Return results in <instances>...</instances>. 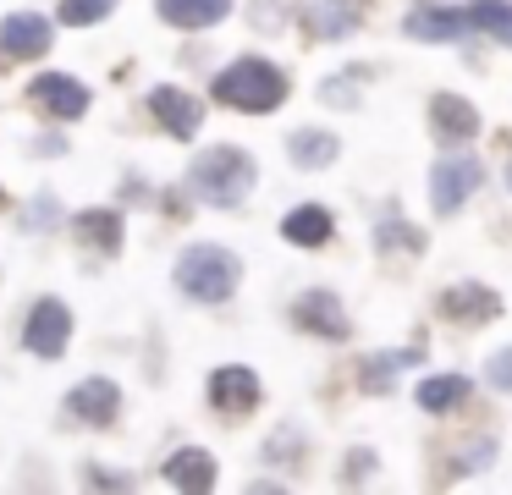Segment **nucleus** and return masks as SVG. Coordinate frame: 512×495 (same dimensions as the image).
<instances>
[{"instance_id":"obj_22","label":"nucleus","mask_w":512,"mask_h":495,"mask_svg":"<svg viewBox=\"0 0 512 495\" xmlns=\"http://www.w3.org/2000/svg\"><path fill=\"white\" fill-rule=\"evenodd\" d=\"M468 22H474L479 33H490V39H507L512 33V6L507 0H474V6H468Z\"/></svg>"},{"instance_id":"obj_14","label":"nucleus","mask_w":512,"mask_h":495,"mask_svg":"<svg viewBox=\"0 0 512 495\" xmlns=\"http://www.w3.org/2000/svg\"><path fill=\"white\" fill-rule=\"evenodd\" d=\"M441 314L457 319V325H490V319L501 314V297L490 292V286H479V281H463V286H452V292L441 297Z\"/></svg>"},{"instance_id":"obj_12","label":"nucleus","mask_w":512,"mask_h":495,"mask_svg":"<svg viewBox=\"0 0 512 495\" xmlns=\"http://www.w3.org/2000/svg\"><path fill=\"white\" fill-rule=\"evenodd\" d=\"M402 33L408 39H424V44H457V39H468L474 33V22H468V11H457V6H413L408 17H402Z\"/></svg>"},{"instance_id":"obj_4","label":"nucleus","mask_w":512,"mask_h":495,"mask_svg":"<svg viewBox=\"0 0 512 495\" xmlns=\"http://www.w3.org/2000/svg\"><path fill=\"white\" fill-rule=\"evenodd\" d=\"M479 182H485V165H479L474 154H446V160H435V171H430V209H435V215H457V209L479 193Z\"/></svg>"},{"instance_id":"obj_18","label":"nucleus","mask_w":512,"mask_h":495,"mask_svg":"<svg viewBox=\"0 0 512 495\" xmlns=\"http://www.w3.org/2000/svg\"><path fill=\"white\" fill-rule=\"evenodd\" d=\"M72 231H78V242L94 253H122V237H127L116 209H83V215H72Z\"/></svg>"},{"instance_id":"obj_20","label":"nucleus","mask_w":512,"mask_h":495,"mask_svg":"<svg viewBox=\"0 0 512 495\" xmlns=\"http://www.w3.org/2000/svg\"><path fill=\"white\" fill-rule=\"evenodd\" d=\"M468 391L474 385L463 374H430V380H419V407L424 413H452V407L468 402Z\"/></svg>"},{"instance_id":"obj_15","label":"nucleus","mask_w":512,"mask_h":495,"mask_svg":"<svg viewBox=\"0 0 512 495\" xmlns=\"http://www.w3.org/2000/svg\"><path fill=\"white\" fill-rule=\"evenodd\" d=\"M430 127L441 143H468V138H479V110L457 94H435L430 99Z\"/></svg>"},{"instance_id":"obj_13","label":"nucleus","mask_w":512,"mask_h":495,"mask_svg":"<svg viewBox=\"0 0 512 495\" xmlns=\"http://www.w3.org/2000/svg\"><path fill=\"white\" fill-rule=\"evenodd\" d=\"M281 237L292 242V248H325V242L336 237V215L325 204H298L281 215Z\"/></svg>"},{"instance_id":"obj_11","label":"nucleus","mask_w":512,"mask_h":495,"mask_svg":"<svg viewBox=\"0 0 512 495\" xmlns=\"http://www.w3.org/2000/svg\"><path fill=\"white\" fill-rule=\"evenodd\" d=\"M292 325L309 330V336H325V341H347V336H353V325H347V308L336 303L325 286H314V292H303L298 303H292Z\"/></svg>"},{"instance_id":"obj_5","label":"nucleus","mask_w":512,"mask_h":495,"mask_svg":"<svg viewBox=\"0 0 512 495\" xmlns=\"http://www.w3.org/2000/svg\"><path fill=\"white\" fill-rule=\"evenodd\" d=\"M61 413H67L72 424L111 429V424H116V413H122V385H116L111 374H89V380H78V385L67 391Z\"/></svg>"},{"instance_id":"obj_29","label":"nucleus","mask_w":512,"mask_h":495,"mask_svg":"<svg viewBox=\"0 0 512 495\" xmlns=\"http://www.w3.org/2000/svg\"><path fill=\"white\" fill-rule=\"evenodd\" d=\"M39 220H45V226H50V220H61V204H56V198H39V204H28V226H39Z\"/></svg>"},{"instance_id":"obj_8","label":"nucleus","mask_w":512,"mask_h":495,"mask_svg":"<svg viewBox=\"0 0 512 495\" xmlns=\"http://www.w3.org/2000/svg\"><path fill=\"white\" fill-rule=\"evenodd\" d=\"M28 105H39L45 116H56V121H78V116H89L94 94L78 83V77H67V72H39L34 83H28Z\"/></svg>"},{"instance_id":"obj_33","label":"nucleus","mask_w":512,"mask_h":495,"mask_svg":"<svg viewBox=\"0 0 512 495\" xmlns=\"http://www.w3.org/2000/svg\"><path fill=\"white\" fill-rule=\"evenodd\" d=\"M0 209H6V187H0Z\"/></svg>"},{"instance_id":"obj_31","label":"nucleus","mask_w":512,"mask_h":495,"mask_svg":"<svg viewBox=\"0 0 512 495\" xmlns=\"http://www.w3.org/2000/svg\"><path fill=\"white\" fill-rule=\"evenodd\" d=\"M34 154H67V138H61V132H50V138L34 143Z\"/></svg>"},{"instance_id":"obj_1","label":"nucleus","mask_w":512,"mask_h":495,"mask_svg":"<svg viewBox=\"0 0 512 495\" xmlns=\"http://www.w3.org/2000/svg\"><path fill=\"white\" fill-rule=\"evenodd\" d=\"M259 182V165L248 149H237V143H215V149H199L188 165V187L199 204L210 209H237L248 193H254Z\"/></svg>"},{"instance_id":"obj_9","label":"nucleus","mask_w":512,"mask_h":495,"mask_svg":"<svg viewBox=\"0 0 512 495\" xmlns=\"http://www.w3.org/2000/svg\"><path fill=\"white\" fill-rule=\"evenodd\" d=\"M210 407L215 413H226V418H243V413H254L259 407V396H265V385H259V374L248 369V363H221V369L210 374Z\"/></svg>"},{"instance_id":"obj_30","label":"nucleus","mask_w":512,"mask_h":495,"mask_svg":"<svg viewBox=\"0 0 512 495\" xmlns=\"http://www.w3.org/2000/svg\"><path fill=\"white\" fill-rule=\"evenodd\" d=\"M369 468H375V451H364V446L347 451V479H364Z\"/></svg>"},{"instance_id":"obj_17","label":"nucleus","mask_w":512,"mask_h":495,"mask_svg":"<svg viewBox=\"0 0 512 495\" xmlns=\"http://www.w3.org/2000/svg\"><path fill=\"white\" fill-rule=\"evenodd\" d=\"M166 484H177V490H215V457L204 446H182V451H171L166 457Z\"/></svg>"},{"instance_id":"obj_16","label":"nucleus","mask_w":512,"mask_h":495,"mask_svg":"<svg viewBox=\"0 0 512 495\" xmlns=\"http://www.w3.org/2000/svg\"><path fill=\"white\" fill-rule=\"evenodd\" d=\"M160 22H171V28L182 33H199V28H215V22L232 17V0H155Z\"/></svg>"},{"instance_id":"obj_19","label":"nucleus","mask_w":512,"mask_h":495,"mask_svg":"<svg viewBox=\"0 0 512 495\" xmlns=\"http://www.w3.org/2000/svg\"><path fill=\"white\" fill-rule=\"evenodd\" d=\"M336 154H342V143H336V132H325V127H298L287 138V160L298 165V171H325Z\"/></svg>"},{"instance_id":"obj_32","label":"nucleus","mask_w":512,"mask_h":495,"mask_svg":"<svg viewBox=\"0 0 512 495\" xmlns=\"http://www.w3.org/2000/svg\"><path fill=\"white\" fill-rule=\"evenodd\" d=\"M501 149H507V182H512V132H501Z\"/></svg>"},{"instance_id":"obj_25","label":"nucleus","mask_w":512,"mask_h":495,"mask_svg":"<svg viewBox=\"0 0 512 495\" xmlns=\"http://www.w3.org/2000/svg\"><path fill=\"white\" fill-rule=\"evenodd\" d=\"M485 380L496 385V391H512V347L490 352V363H485Z\"/></svg>"},{"instance_id":"obj_23","label":"nucleus","mask_w":512,"mask_h":495,"mask_svg":"<svg viewBox=\"0 0 512 495\" xmlns=\"http://www.w3.org/2000/svg\"><path fill=\"white\" fill-rule=\"evenodd\" d=\"M116 11V0H61L56 17L67 22V28H94V22H105Z\"/></svg>"},{"instance_id":"obj_26","label":"nucleus","mask_w":512,"mask_h":495,"mask_svg":"<svg viewBox=\"0 0 512 495\" xmlns=\"http://www.w3.org/2000/svg\"><path fill=\"white\" fill-rule=\"evenodd\" d=\"M83 484H94V490H127V473H105V468H83Z\"/></svg>"},{"instance_id":"obj_21","label":"nucleus","mask_w":512,"mask_h":495,"mask_svg":"<svg viewBox=\"0 0 512 495\" xmlns=\"http://www.w3.org/2000/svg\"><path fill=\"white\" fill-rule=\"evenodd\" d=\"M424 352V341L413 352H375V358H364V369H358V385L364 391H391V374L402 369V363H413Z\"/></svg>"},{"instance_id":"obj_27","label":"nucleus","mask_w":512,"mask_h":495,"mask_svg":"<svg viewBox=\"0 0 512 495\" xmlns=\"http://www.w3.org/2000/svg\"><path fill=\"white\" fill-rule=\"evenodd\" d=\"M485 462H490V440H474V446H468V451H457V468H463V473L485 468Z\"/></svg>"},{"instance_id":"obj_10","label":"nucleus","mask_w":512,"mask_h":495,"mask_svg":"<svg viewBox=\"0 0 512 495\" xmlns=\"http://www.w3.org/2000/svg\"><path fill=\"white\" fill-rule=\"evenodd\" d=\"M149 116H155L171 138H182V143L199 138V127H204V105L188 94V88H177V83L149 88Z\"/></svg>"},{"instance_id":"obj_6","label":"nucleus","mask_w":512,"mask_h":495,"mask_svg":"<svg viewBox=\"0 0 512 495\" xmlns=\"http://www.w3.org/2000/svg\"><path fill=\"white\" fill-rule=\"evenodd\" d=\"M23 347L34 358H61L72 347V308L61 297H39L23 319Z\"/></svg>"},{"instance_id":"obj_28","label":"nucleus","mask_w":512,"mask_h":495,"mask_svg":"<svg viewBox=\"0 0 512 495\" xmlns=\"http://www.w3.org/2000/svg\"><path fill=\"white\" fill-rule=\"evenodd\" d=\"M320 99H325V105L336 99L342 110H353V83H347V77H336V83H325V88H320Z\"/></svg>"},{"instance_id":"obj_2","label":"nucleus","mask_w":512,"mask_h":495,"mask_svg":"<svg viewBox=\"0 0 512 495\" xmlns=\"http://www.w3.org/2000/svg\"><path fill=\"white\" fill-rule=\"evenodd\" d=\"M210 94H215V105H226V110L270 116V110H281V99H287V72H281L276 61H265V55H237L226 72H215Z\"/></svg>"},{"instance_id":"obj_24","label":"nucleus","mask_w":512,"mask_h":495,"mask_svg":"<svg viewBox=\"0 0 512 495\" xmlns=\"http://www.w3.org/2000/svg\"><path fill=\"white\" fill-rule=\"evenodd\" d=\"M375 248L380 253H424V231H413V226H402V220H386V226L375 231Z\"/></svg>"},{"instance_id":"obj_7","label":"nucleus","mask_w":512,"mask_h":495,"mask_svg":"<svg viewBox=\"0 0 512 495\" xmlns=\"http://www.w3.org/2000/svg\"><path fill=\"white\" fill-rule=\"evenodd\" d=\"M56 44V22L45 11H6L0 17V55L6 61H39Z\"/></svg>"},{"instance_id":"obj_3","label":"nucleus","mask_w":512,"mask_h":495,"mask_svg":"<svg viewBox=\"0 0 512 495\" xmlns=\"http://www.w3.org/2000/svg\"><path fill=\"white\" fill-rule=\"evenodd\" d=\"M171 281L193 303H226L237 292V281H243V259L232 248H221V242H193V248H182Z\"/></svg>"}]
</instances>
